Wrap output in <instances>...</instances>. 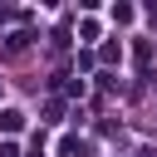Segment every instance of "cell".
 Instances as JSON below:
<instances>
[{"mask_svg": "<svg viewBox=\"0 0 157 157\" xmlns=\"http://www.w3.org/2000/svg\"><path fill=\"white\" fill-rule=\"evenodd\" d=\"M20 128H25V113L20 108H5L0 113V132H20Z\"/></svg>", "mask_w": 157, "mask_h": 157, "instance_id": "obj_1", "label": "cell"}, {"mask_svg": "<svg viewBox=\"0 0 157 157\" xmlns=\"http://www.w3.org/2000/svg\"><path fill=\"white\" fill-rule=\"evenodd\" d=\"M0 157H20V147L15 142H0Z\"/></svg>", "mask_w": 157, "mask_h": 157, "instance_id": "obj_2", "label": "cell"}]
</instances>
